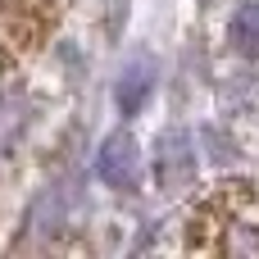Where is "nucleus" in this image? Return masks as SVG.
<instances>
[{
  "label": "nucleus",
  "instance_id": "1",
  "mask_svg": "<svg viewBox=\"0 0 259 259\" xmlns=\"http://www.w3.org/2000/svg\"><path fill=\"white\" fill-rule=\"evenodd\" d=\"M155 178H159V187L164 191H187L191 182H196V146H191V137L182 132V127H168L164 137H159V150H155Z\"/></svg>",
  "mask_w": 259,
  "mask_h": 259
},
{
  "label": "nucleus",
  "instance_id": "2",
  "mask_svg": "<svg viewBox=\"0 0 259 259\" xmlns=\"http://www.w3.org/2000/svg\"><path fill=\"white\" fill-rule=\"evenodd\" d=\"M96 173L109 187H137V178H141V150H137V141L127 132H114L100 146V155H96Z\"/></svg>",
  "mask_w": 259,
  "mask_h": 259
},
{
  "label": "nucleus",
  "instance_id": "3",
  "mask_svg": "<svg viewBox=\"0 0 259 259\" xmlns=\"http://www.w3.org/2000/svg\"><path fill=\"white\" fill-rule=\"evenodd\" d=\"M155 91V64L150 59H132L123 73H118V87H114V100L123 114H141L146 96Z\"/></svg>",
  "mask_w": 259,
  "mask_h": 259
},
{
  "label": "nucleus",
  "instance_id": "4",
  "mask_svg": "<svg viewBox=\"0 0 259 259\" xmlns=\"http://www.w3.org/2000/svg\"><path fill=\"white\" fill-rule=\"evenodd\" d=\"M232 46L241 50V55H259V0L250 5H241L237 14H232Z\"/></svg>",
  "mask_w": 259,
  "mask_h": 259
}]
</instances>
